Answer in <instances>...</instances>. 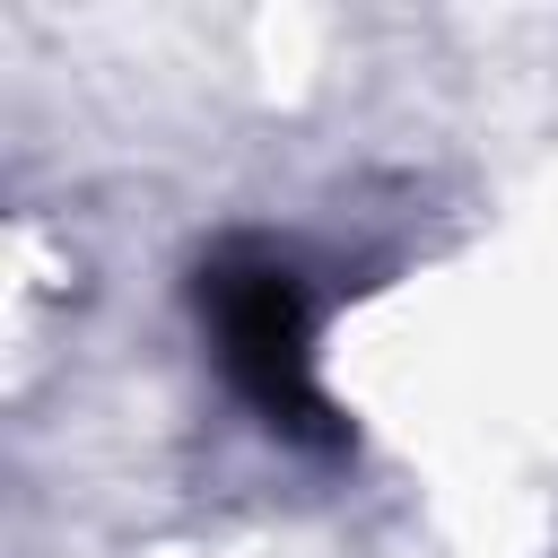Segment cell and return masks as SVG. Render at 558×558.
<instances>
[{
    "label": "cell",
    "instance_id": "obj_1",
    "mask_svg": "<svg viewBox=\"0 0 558 558\" xmlns=\"http://www.w3.org/2000/svg\"><path fill=\"white\" fill-rule=\"evenodd\" d=\"M201 314H209V340H218V366L227 384L296 445H331V401L314 384V314H305V288L288 262H218L209 288H201Z\"/></svg>",
    "mask_w": 558,
    "mask_h": 558
}]
</instances>
